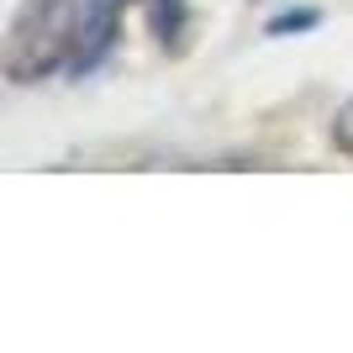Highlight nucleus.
<instances>
[{"mask_svg":"<svg viewBox=\"0 0 353 353\" xmlns=\"http://www.w3.org/2000/svg\"><path fill=\"white\" fill-rule=\"evenodd\" d=\"M79 16H85V0H21L6 37V79L37 85L69 69L79 53Z\"/></svg>","mask_w":353,"mask_h":353,"instance_id":"f257e3e1","label":"nucleus"},{"mask_svg":"<svg viewBox=\"0 0 353 353\" xmlns=\"http://www.w3.org/2000/svg\"><path fill=\"white\" fill-rule=\"evenodd\" d=\"M127 6H137V0H85V16H79V53H74L69 74L101 69V59L117 48V37H121Z\"/></svg>","mask_w":353,"mask_h":353,"instance_id":"f03ea898","label":"nucleus"},{"mask_svg":"<svg viewBox=\"0 0 353 353\" xmlns=\"http://www.w3.org/2000/svg\"><path fill=\"white\" fill-rule=\"evenodd\" d=\"M148 6V21H153V37L163 48H179L185 37V0H143Z\"/></svg>","mask_w":353,"mask_h":353,"instance_id":"7ed1b4c3","label":"nucleus"},{"mask_svg":"<svg viewBox=\"0 0 353 353\" xmlns=\"http://www.w3.org/2000/svg\"><path fill=\"white\" fill-rule=\"evenodd\" d=\"M332 143L353 159V101H343L338 111H332Z\"/></svg>","mask_w":353,"mask_h":353,"instance_id":"20e7f679","label":"nucleus"}]
</instances>
